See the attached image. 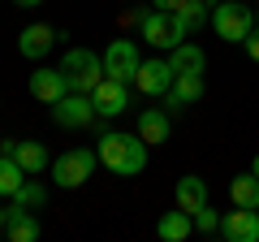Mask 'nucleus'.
<instances>
[{
	"label": "nucleus",
	"instance_id": "obj_1",
	"mask_svg": "<svg viewBox=\"0 0 259 242\" xmlns=\"http://www.w3.org/2000/svg\"><path fill=\"white\" fill-rule=\"evenodd\" d=\"M95 151H100V165H108L117 177H134V173L147 169V143H143V134L108 130Z\"/></svg>",
	"mask_w": 259,
	"mask_h": 242
},
{
	"label": "nucleus",
	"instance_id": "obj_2",
	"mask_svg": "<svg viewBox=\"0 0 259 242\" xmlns=\"http://www.w3.org/2000/svg\"><path fill=\"white\" fill-rule=\"evenodd\" d=\"M61 74L69 78V91L91 95L95 87L104 83V56H95L91 48H69V52L61 56Z\"/></svg>",
	"mask_w": 259,
	"mask_h": 242
},
{
	"label": "nucleus",
	"instance_id": "obj_3",
	"mask_svg": "<svg viewBox=\"0 0 259 242\" xmlns=\"http://www.w3.org/2000/svg\"><path fill=\"white\" fill-rule=\"evenodd\" d=\"M139 30H143V39H147L151 48H164V52H173L177 44H186V22L177 18V13H164V9H151V13H143L139 18Z\"/></svg>",
	"mask_w": 259,
	"mask_h": 242
},
{
	"label": "nucleus",
	"instance_id": "obj_4",
	"mask_svg": "<svg viewBox=\"0 0 259 242\" xmlns=\"http://www.w3.org/2000/svg\"><path fill=\"white\" fill-rule=\"evenodd\" d=\"M95 165H100V151H87V147H74V151H65V156L52 160V182L65 190H74L82 186L87 177L95 173Z\"/></svg>",
	"mask_w": 259,
	"mask_h": 242
},
{
	"label": "nucleus",
	"instance_id": "obj_5",
	"mask_svg": "<svg viewBox=\"0 0 259 242\" xmlns=\"http://www.w3.org/2000/svg\"><path fill=\"white\" fill-rule=\"evenodd\" d=\"M212 26H216V39H225V44H242V39L255 30V22H250L246 5L225 0V5H216V9H212Z\"/></svg>",
	"mask_w": 259,
	"mask_h": 242
},
{
	"label": "nucleus",
	"instance_id": "obj_6",
	"mask_svg": "<svg viewBox=\"0 0 259 242\" xmlns=\"http://www.w3.org/2000/svg\"><path fill=\"white\" fill-rule=\"evenodd\" d=\"M95 117H100V112H95V100L87 91H69L65 100L52 104V121L65 126V130H87Z\"/></svg>",
	"mask_w": 259,
	"mask_h": 242
},
{
	"label": "nucleus",
	"instance_id": "obj_7",
	"mask_svg": "<svg viewBox=\"0 0 259 242\" xmlns=\"http://www.w3.org/2000/svg\"><path fill=\"white\" fill-rule=\"evenodd\" d=\"M139 65H143V56H139V44H134V39H112L108 44V52H104V74L108 78L134 83Z\"/></svg>",
	"mask_w": 259,
	"mask_h": 242
},
{
	"label": "nucleus",
	"instance_id": "obj_8",
	"mask_svg": "<svg viewBox=\"0 0 259 242\" xmlns=\"http://www.w3.org/2000/svg\"><path fill=\"white\" fill-rule=\"evenodd\" d=\"M221 238L229 242H259V208H238L221 216Z\"/></svg>",
	"mask_w": 259,
	"mask_h": 242
},
{
	"label": "nucleus",
	"instance_id": "obj_9",
	"mask_svg": "<svg viewBox=\"0 0 259 242\" xmlns=\"http://www.w3.org/2000/svg\"><path fill=\"white\" fill-rule=\"evenodd\" d=\"M91 100H95V112H100V117H121V112L130 108V83L104 74V83L91 91Z\"/></svg>",
	"mask_w": 259,
	"mask_h": 242
},
{
	"label": "nucleus",
	"instance_id": "obj_10",
	"mask_svg": "<svg viewBox=\"0 0 259 242\" xmlns=\"http://www.w3.org/2000/svg\"><path fill=\"white\" fill-rule=\"evenodd\" d=\"M30 95H35L39 104H48V108H52L56 100H65V95H69V78L61 74V65H56V69H44V65H39L35 74H30Z\"/></svg>",
	"mask_w": 259,
	"mask_h": 242
},
{
	"label": "nucleus",
	"instance_id": "obj_11",
	"mask_svg": "<svg viewBox=\"0 0 259 242\" xmlns=\"http://www.w3.org/2000/svg\"><path fill=\"white\" fill-rule=\"evenodd\" d=\"M173 78H177L173 61H143L139 74H134V87H139L143 95H164L168 87H173Z\"/></svg>",
	"mask_w": 259,
	"mask_h": 242
},
{
	"label": "nucleus",
	"instance_id": "obj_12",
	"mask_svg": "<svg viewBox=\"0 0 259 242\" xmlns=\"http://www.w3.org/2000/svg\"><path fill=\"white\" fill-rule=\"evenodd\" d=\"M0 151L18 160V165L26 169V177H39L48 169V147H44V143H30V139L26 143H9V139H5V143H0Z\"/></svg>",
	"mask_w": 259,
	"mask_h": 242
},
{
	"label": "nucleus",
	"instance_id": "obj_13",
	"mask_svg": "<svg viewBox=\"0 0 259 242\" xmlns=\"http://www.w3.org/2000/svg\"><path fill=\"white\" fill-rule=\"evenodd\" d=\"M56 39H61V35H56L52 26L35 22V26H26V30L18 35V52L26 56V61H44V56L52 52V44H56Z\"/></svg>",
	"mask_w": 259,
	"mask_h": 242
},
{
	"label": "nucleus",
	"instance_id": "obj_14",
	"mask_svg": "<svg viewBox=\"0 0 259 242\" xmlns=\"http://www.w3.org/2000/svg\"><path fill=\"white\" fill-rule=\"evenodd\" d=\"M203 100V74H177L173 87L164 91V108H186Z\"/></svg>",
	"mask_w": 259,
	"mask_h": 242
},
{
	"label": "nucleus",
	"instance_id": "obj_15",
	"mask_svg": "<svg viewBox=\"0 0 259 242\" xmlns=\"http://www.w3.org/2000/svg\"><path fill=\"white\" fill-rule=\"evenodd\" d=\"M139 134L147 147H160V143H168V134H173V121H168L164 108H143L139 112Z\"/></svg>",
	"mask_w": 259,
	"mask_h": 242
},
{
	"label": "nucleus",
	"instance_id": "obj_16",
	"mask_svg": "<svg viewBox=\"0 0 259 242\" xmlns=\"http://www.w3.org/2000/svg\"><path fill=\"white\" fill-rule=\"evenodd\" d=\"M5 233H9V242H35L39 233V221H35V208H9V221H5Z\"/></svg>",
	"mask_w": 259,
	"mask_h": 242
},
{
	"label": "nucleus",
	"instance_id": "obj_17",
	"mask_svg": "<svg viewBox=\"0 0 259 242\" xmlns=\"http://www.w3.org/2000/svg\"><path fill=\"white\" fill-rule=\"evenodd\" d=\"M177 208H182V212H199V208H207V182L203 177H182V182H177Z\"/></svg>",
	"mask_w": 259,
	"mask_h": 242
},
{
	"label": "nucleus",
	"instance_id": "obj_18",
	"mask_svg": "<svg viewBox=\"0 0 259 242\" xmlns=\"http://www.w3.org/2000/svg\"><path fill=\"white\" fill-rule=\"evenodd\" d=\"M156 233L164 242H186L194 233V216L182 212V208H177V212H164V216H160V225H156Z\"/></svg>",
	"mask_w": 259,
	"mask_h": 242
},
{
	"label": "nucleus",
	"instance_id": "obj_19",
	"mask_svg": "<svg viewBox=\"0 0 259 242\" xmlns=\"http://www.w3.org/2000/svg\"><path fill=\"white\" fill-rule=\"evenodd\" d=\"M168 61H173L177 74H203V65H207V56H203V48H199V44H177Z\"/></svg>",
	"mask_w": 259,
	"mask_h": 242
},
{
	"label": "nucleus",
	"instance_id": "obj_20",
	"mask_svg": "<svg viewBox=\"0 0 259 242\" xmlns=\"http://www.w3.org/2000/svg\"><path fill=\"white\" fill-rule=\"evenodd\" d=\"M229 195L238 208H259V177L255 173H238L229 182Z\"/></svg>",
	"mask_w": 259,
	"mask_h": 242
},
{
	"label": "nucleus",
	"instance_id": "obj_21",
	"mask_svg": "<svg viewBox=\"0 0 259 242\" xmlns=\"http://www.w3.org/2000/svg\"><path fill=\"white\" fill-rule=\"evenodd\" d=\"M22 182H26V169H22L13 156H5V151H0V195L13 199V195L22 190Z\"/></svg>",
	"mask_w": 259,
	"mask_h": 242
},
{
	"label": "nucleus",
	"instance_id": "obj_22",
	"mask_svg": "<svg viewBox=\"0 0 259 242\" xmlns=\"http://www.w3.org/2000/svg\"><path fill=\"white\" fill-rule=\"evenodd\" d=\"M13 204H18V208H44L48 204V190L39 186V182H22V190L13 195Z\"/></svg>",
	"mask_w": 259,
	"mask_h": 242
},
{
	"label": "nucleus",
	"instance_id": "obj_23",
	"mask_svg": "<svg viewBox=\"0 0 259 242\" xmlns=\"http://www.w3.org/2000/svg\"><path fill=\"white\" fill-rule=\"evenodd\" d=\"M194 229L199 233H221V216H216L212 208H199V212H194Z\"/></svg>",
	"mask_w": 259,
	"mask_h": 242
},
{
	"label": "nucleus",
	"instance_id": "obj_24",
	"mask_svg": "<svg viewBox=\"0 0 259 242\" xmlns=\"http://www.w3.org/2000/svg\"><path fill=\"white\" fill-rule=\"evenodd\" d=\"M242 48H246V56H250V61H259V22H255V30H250V35L242 39Z\"/></svg>",
	"mask_w": 259,
	"mask_h": 242
},
{
	"label": "nucleus",
	"instance_id": "obj_25",
	"mask_svg": "<svg viewBox=\"0 0 259 242\" xmlns=\"http://www.w3.org/2000/svg\"><path fill=\"white\" fill-rule=\"evenodd\" d=\"M151 5H156V9H164V13H177L186 0H151Z\"/></svg>",
	"mask_w": 259,
	"mask_h": 242
},
{
	"label": "nucleus",
	"instance_id": "obj_26",
	"mask_svg": "<svg viewBox=\"0 0 259 242\" xmlns=\"http://www.w3.org/2000/svg\"><path fill=\"white\" fill-rule=\"evenodd\" d=\"M13 5H22V9H35V5H44V0H13Z\"/></svg>",
	"mask_w": 259,
	"mask_h": 242
},
{
	"label": "nucleus",
	"instance_id": "obj_27",
	"mask_svg": "<svg viewBox=\"0 0 259 242\" xmlns=\"http://www.w3.org/2000/svg\"><path fill=\"white\" fill-rule=\"evenodd\" d=\"M5 221H9V208H0V233H5Z\"/></svg>",
	"mask_w": 259,
	"mask_h": 242
},
{
	"label": "nucleus",
	"instance_id": "obj_28",
	"mask_svg": "<svg viewBox=\"0 0 259 242\" xmlns=\"http://www.w3.org/2000/svg\"><path fill=\"white\" fill-rule=\"evenodd\" d=\"M250 173H255V177H259V156H255V165H250Z\"/></svg>",
	"mask_w": 259,
	"mask_h": 242
},
{
	"label": "nucleus",
	"instance_id": "obj_29",
	"mask_svg": "<svg viewBox=\"0 0 259 242\" xmlns=\"http://www.w3.org/2000/svg\"><path fill=\"white\" fill-rule=\"evenodd\" d=\"M199 5H216V0H199Z\"/></svg>",
	"mask_w": 259,
	"mask_h": 242
}]
</instances>
